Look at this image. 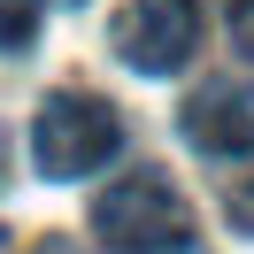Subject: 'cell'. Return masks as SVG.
<instances>
[{
	"instance_id": "cell-1",
	"label": "cell",
	"mask_w": 254,
	"mask_h": 254,
	"mask_svg": "<svg viewBox=\"0 0 254 254\" xmlns=\"http://www.w3.org/2000/svg\"><path fill=\"white\" fill-rule=\"evenodd\" d=\"M93 239L108 254H177L192 239V208L162 170H124L93 200Z\"/></svg>"
},
{
	"instance_id": "cell-2",
	"label": "cell",
	"mask_w": 254,
	"mask_h": 254,
	"mask_svg": "<svg viewBox=\"0 0 254 254\" xmlns=\"http://www.w3.org/2000/svg\"><path fill=\"white\" fill-rule=\"evenodd\" d=\"M116 146H124V124H116V108L100 93H47L31 116V162L54 185L93 177L100 162H116Z\"/></svg>"
},
{
	"instance_id": "cell-3",
	"label": "cell",
	"mask_w": 254,
	"mask_h": 254,
	"mask_svg": "<svg viewBox=\"0 0 254 254\" xmlns=\"http://www.w3.org/2000/svg\"><path fill=\"white\" fill-rule=\"evenodd\" d=\"M108 47L139 77H170L200 47V0H124L116 23H108Z\"/></svg>"
},
{
	"instance_id": "cell-4",
	"label": "cell",
	"mask_w": 254,
	"mask_h": 254,
	"mask_svg": "<svg viewBox=\"0 0 254 254\" xmlns=\"http://www.w3.org/2000/svg\"><path fill=\"white\" fill-rule=\"evenodd\" d=\"M177 131H185L192 154L208 162H231V154H254V93L247 85H200V93L177 108Z\"/></svg>"
},
{
	"instance_id": "cell-5",
	"label": "cell",
	"mask_w": 254,
	"mask_h": 254,
	"mask_svg": "<svg viewBox=\"0 0 254 254\" xmlns=\"http://www.w3.org/2000/svg\"><path fill=\"white\" fill-rule=\"evenodd\" d=\"M216 185H223V216H231V231L254 239V154H231V162L216 170Z\"/></svg>"
},
{
	"instance_id": "cell-6",
	"label": "cell",
	"mask_w": 254,
	"mask_h": 254,
	"mask_svg": "<svg viewBox=\"0 0 254 254\" xmlns=\"http://www.w3.org/2000/svg\"><path fill=\"white\" fill-rule=\"evenodd\" d=\"M39 39V0H0V54Z\"/></svg>"
},
{
	"instance_id": "cell-7",
	"label": "cell",
	"mask_w": 254,
	"mask_h": 254,
	"mask_svg": "<svg viewBox=\"0 0 254 254\" xmlns=\"http://www.w3.org/2000/svg\"><path fill=\"white\" fill-rule=\"evenodd\" d=\"M231 39L254 54V0H239V8H231Z\"/></svg>"
},
{
	"instance_id": "cell-8",
	"label": "cell",
	"mask_w": 254,
	"mask_h": 254,
	"mask_svg": "<svg viewBox=\"0 0 254 254\" xmlns=\"http://www.w3.org/2000/svg\"><path fill=\"white\" fill-rule=\"evenodd\" d=\"M31 254H85V247H77V239H62V231H54V239H39Z\"/></svg>"
},
{
	"instance_id": "cell-9",
	"label": "cell",
	"mask_w": 254,
	"mask_h": 254,
	"mask_svg": "<svg viewBox=\"0 0 254 254\" xmlns=\"http://www.w3.org/2000/svg\"><path fill=\"white\" fill-rule=\"evenodd\" d=\"M0 185H8V139H0Z\"/></svg>"
},
{
	"instance_id": "cell-10",
	"label": "cell",
	"mask_w": 254,
	"mask_h": 254,
	"mask_svg": "<svg viewBox=\"0 0 254 254\" xmlns=\"http://www.w3.org/2000/svg\"><path fill=\"white\" fill-rule=\"evenodd\" d=\"M0 254H8V239H0Z\"/></svg>"
}]
</instances>
